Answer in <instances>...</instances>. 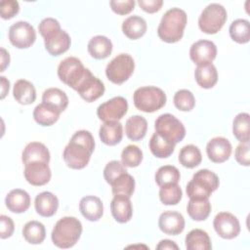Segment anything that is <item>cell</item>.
Listing matches in <instances>:
<instances>
[{
	"mask_svg": "<svg viewBox=\"0 0 250 250\" xmlns=\"http://www.w3.org/2000/svg\"><path fill=\"white\" fill-rule=\"evenodd\" d=\"M127 173L125 166L118 160H112L108 162L104 169V177L106 183L111 185L121 175Z\"/></svg>",
	"mask_w": 250,
	"mask_h": 250,
	"instance_id": "obj_44",
	"label": "cell"
},
{
	"mask_svg": "<svg viewBox=\"0 0 250 250\" xmlns=\"http://www.w3.org/2000/svg\"><path fill=\"white\" fill-rule=\"evenodd\" d=\"M90 70L84 67L82 62L75 57H67L58 66V76L62 82L76 90Z\"/></svg>",
	"mask_w": 250,
	"mask_h": 250,
	"instance_id": "obj_6",
	"label": "cell"
},
{
	"mask_svg": "<svg viewBox=\"0 0 250 250\" xmlns=\"http://www.w3.org/2000/svg\"><path fill=\"white\" fill-rule=\"evenodd\" d=\"M194 77L197 84L204 89H210L218 81V72L212 62L197 65L194 71Z\"/></svg>",
	"mask_w": 250,
	"mask_h": 250,
	"instance_id": "obj_25",
	"label": "cell"
},
{
	"mask_svg": "<svg viewBox=\"0 0 250 250\" xmlns=\"http://www.w3.org/2000/svg\"><path fill=\"white\" fill-rule=\"evenodd\" d=\"M38 29H39V32L42 35V37L45 38L48 35L60 30L61 24L54 18H46L40 21V23L38 25Z\"/></svg>",
	"mask_w": 250,
	"mask_h": 250,
	"instance_id": "obj_46",
	"label": "cell"
},
{
	"mask_svg": "<svg viewBox=\"0 0 250 250\" xmlns=\"http://www.w3.org/2000/svg\"><path fill=\"white\" fill-rule=\"evenodd\" d=\"M174 104L182 111H190L195 105V99L193 94L187 89H182L174 95Z\"/></svg>",
	"mask_w": 250,
	"mask_h": 250,
	"instance_id": "obj_43",
	"label": "cell"
},
{
	"mask_svg": "<svg viewBox=\"0 0 250 250\" xmlns=\"http://www.w3.org/2000/svg\"><path fill=\"white\" fill-rule=\"evenodd\" d=\"M5 204L7 208L13 213H23L30 206V196L25 190L16 188L7 194L5 198Z\"/></svg>",
	"mask_w": 250,
	"mask_h": 250,
	"instance_id": "obj_22",
	"label": "cell"
},
{
	"mask_svg": "<svg viewBox=\"0 0 250 250\" xmlns=\"http://www.w3.org/2000/svg\"><path fill=\"white\" fill-rule=\"evenodd\" d=\"M42 103L49 104L62 112L67 107L68 98L62 90L59 88H49L45 90L42 95Z\"/></svg>",
	"mask_w": 250,
	"mask_h": 250,
	"instance_id": "obj_37",
	"label": "cell"
},
{
	"mask_svg": "<svg viewBox=\"0 0 250 250\" xmlns=\"http://www.w3.org/2000/svg\"><path fill=\"white\" fill-rule=\"evenodd\" d=\"M111 10L118 15H127L135 7L134 0H111L109 2Z\"/></svg>",
	"mask_w": 250,
	"mask_h": 250,
	"instance_id": "obj_47",
	"label": "cell"
},
{
	"mask_svg": "<svg viewBox=\"0 0 250 250\" xmlns=\"http://www.w3.org/2000/svg\"><path fill=\"white\" fill-rule=\"evenodd\" d=\"M82 233V224L74 217L60 219L51 233L53 243L59 248H70L76 244Z\"/></svg>",
	"mask_w": 250,
	"mask_h": 250,
	"instance_id": "obj_3",
	"label": "cell"
},
{
	"mask_svg": "<svg viewBox=\"0 0 250 250\" xmlns=\"http://www.w3.org/2000/svg\"><path fill=\"white\" fill-rule=\"evenodd\" d=\"M216 55L217 47L209 40H198L191 45L189 50V57L197 65L212 62Z\"/></svg>",
	"mask_w": 250,
	"mask_h": 250,
	"instance_id": "obj_14",
	"label": "cell"
},
{
	"mask_svg": "<svg viewBox=\"0 0 250 250\" xmlns=\"http://www.w3.org/2000/svg\"><path fill=\"white\" fill-rule=\"evenodd\" d=\"M156 249H158V250H165V249H175V250H178L179 246L174 241H172V240L163 239V240H161L157 244Z\"/></svg>",
	"mask_w": 250,
	"mask_h": 250,
	"instance_id": "obj_51",
	"label": "cell"
},
{
	"mask_svg": "<svg viewBox=\"0 0 250 250\" xmlns=\"http://www.w3.org/2000/svg\"><path fill=\"white\" fill-rule=\"evenodd\" d=\"M60 114L61 111L58 108L46 103L36 105L33 110V118L41 126L53 125L58 121Z\"/></svg>",
	"mask_w": 250,
	"mask_h": 250,
	"instance_id": "obj_27",
	"label": "cell"
},
{
	"mask_svg": "<svg viewBox=\"0 0 250 250\" xmlns=\"http://www.w3.org/2000/svg\"><path fill=\"white\" fill-rule=\"evenodd\" d=\"M146 22L140 16H131L122 22V31L130 39L141 38L146 31Z\"/></svg>",
	"mask_w": 250,
	"mask_h": 250,
	"instance_id": "obj_32",
	"label": "cell"
},
{
	"mask_svg": "<svg viewBox=\"0 0 250 250\" xmlns=\"http://www.w3.org/2000/svg\"><path fill=\"white\" fill-rule=\"evenodd\" d=\"M88 52L94 59H105L112 52V43L104 35L94 36L88 43Z\"/></svg>",
	"mask_w": 250,
	"mask_h": 250,
	"instance_id": "obj_28",
	"label": "cell"
},
{
	"mask_svg": "<svg viewBox=\"0 0 250 250\" xmlns=\"http://www.w3.org/2000/svg\"><path fill=\"white\" fill-rule=\"evenodd\" d=\"M13 96L21 104H30L36 99V90L31 82L20 79L14 85Z\"/></svg>",
	"mask_w": 250,
	"mask_h": 250,
	"instance_id": "obj_29",
	"label": "cell"
},
{
	"mask_svg": "<svg viewBox=\"0 0 250 250\" xmlns=\"http://www.w3.org/2000/svg\"><path fill=\"white\" fill-rule=\"evenodd\" d=\"M110 186L113 195H124L131 197L135 189V180L130 174L125 173L117 178Z\"/></svg>",
	"mask_w": 250,
	"mask_h": 250,
	"instance_id": "obj_39",
	"label": "cell"
},
{
	"mask_svg": "<svg viewBox=\"0 0 250 250\" xmlns=\"http://www.w3.org/2000/svg\"><path fill=\"white\" fill-rule=\"evenodd\" d=\"M188 216L194 221H204L211 212V203L208 198L190 199L187 206Z\"/></svg>",
	"mask_w": 250,
	"mask_h": 250,
	"instance_id": "obj_33",
	"label": "cell"
},
{
	"mask_svg": "<svg viewBox=\"0 0 250 250\" xmlns=\"http://www.w3.org/2000/svg\"><path fill=\"white\" fill-rule=\"evenodd\" d=\"M155 132L174 142L180 143L186 136V128L183 123L170 113H164L157 117L154 122Z\"/></svg>",
	"mask_w": 250,
	"mask_h": 250,
	"instance_id": "obj_9",
	"label": "cell"
},
{
	"mask_svg": "<svg viewBox=\"0 0 250 250\" xmlns=\"http://www.w3.org/2000/svg\"><path fill=\"white\" fill-rule=\"evenodd\" d=\"M75 91L78 92L84 101L92 103L104 95V85L99 78L89 71Z\"/></svg>",
	"mask_w": 250,
	"mask_h": 250,
	"instance_id": "obj_13",
	"label": "cell"
},
{
	"mask_svg": "<svg viewBox=\"0 0 250 250\" xmlns=\"http://www.w3.org/2000/svg\"><path fill=\"white\" fill-rule=\"evenodd\" d=\"M183 191L178 184H169L160 187L159 198L165 205H176L182 199Z\"/></svg>",
	"mask_w": 250,
	"mask_h": 250,
	"instance_id": "obj_40",
	"label": "cell"
},
{
	"mask_svg": "<svg viewBox=\"0 0 250 250\" xmlns=\"http://www.w3.org/2000/svg\"><path fill=\"white\" fill-rule=\"evenodd\" d=\"M249 142L248 143H240L234 152V156L236 161L243 166H249L250 164V153H249Z\"/></svg>",
	"mask_w": 250,
	"mask_h": 250,
	"instance_id": "obj_48",
	"label": "cell"
},
{
	"mask_svg": "<svg viewBox=\"0 0 250 250\" xmlns=\"http://www.w3.org/2000/svg\"><path fill=\"white\" fill-rule=\"evenodd\" d=\"M101 141L107 146H115L119 144L123 137V127L118 121L104 122L99 131Z\"/></svg>",
	"mask_w": 250,
	"mask_h": 250,
	"instance_id": "obj_24",
	"label": "cell"
},
{
	"mask_svg": "<svg viewBox=\"0 0 250 250\" xmlns=\"http://www.w3.org/2000/svg\"><path fill=\"white\" fill-rule=\"evenodd\" d=\"M139 6L146 13L152 14L159 11L163 5L162 0H139Z\"/></svg>",
	"mask_w": 250,
	"mask_h": 250,
	"instance_id": "obj_50",
	"label": "cell"
},
{
	"mask_svg": "<svg viewBox=\"0 0 250 250\" xmlns=\"http://www.w3.org/2000/svg\"><path fill=\"white\" fill-rule=\"evenodd\" d=\"M0 78H1V99H4L5 96L7 95V93L9 92L10 82L4 76H1Z\"/></svg>",
	"mask_w": 250,
	"mask_h": 250,
	"instance_id": "obj_53",
	"label": "cell"
},
{
	"mask_svg": "<svg viewBox=\"0 0 250 250\" xmlns=\"http://www.w3.org/2000/svg\"><path fill=\"white\" fill-rule=\"evenodd\" d=\"M95 149V140L86 130H79L73 134L64 147L62 157L69 168L83 169L89 163Z\"/></svg>",
	"mask_w": 250,
	"mask_h": 250,
	"instance_id": "obj_1",
	"label": "cell"
},
{
	"mask_svg": "<svg viewBox=\"0 0 250 250\" xmlns=\"http://www.w3.org/2000/svg\"><path fill=\"white\" fill-rule=\"evenodd\" d=\"M135 69L134 59L129 54H119L112 59L105 67V74L114 84H122L127 81Z\"/></svg>",
	"mask_w": 250,
	"mask_h": 250,
	"instance_id": "obj_8",
	"label": "cell"
},
{
	"mask_svg": "<svg viewBox=\"0 0 250 250\" xmlns=\"http://www.w3.org/2000/svg\"><path fill=\"white\" fill-rule=\"evenodd\" d=\"M175 143L155 132L149 140V149L158 158L169 157L175 149Z\"/></svg>",
	"mask_w": 250,
	"mask_h": 250,
	"instance_id": "obj_26",
	"label": "cell"
},
{
	"mask_svg": "<svg viewBox=\"0 0 250 250\" xmlns=\"http://www.w3.org/2000/svg\"><path fill=\"white\" fill-rule=\"evenodd\" d=\"M36 212L42 217H52L56 214L59 207L58 197L50 191L40 192L34 201Z\"/></svg>",
	"mask_w": 250,
	"mask_h": 250,
	"instance_id": "obj_23",
	"label": "cell"
},
{
	"mask_svg": "<svg viewBox=\"0 0 250 250\" xmlns=\"http://www.w3.org/2000/svg\"><path fill=\"white\" fill-rule=\"evenodd\" d=\"M15 229V225L13 220L6 216V215H1L0 216V237L2 239L10 237Z\"/></svg>",
	"mask_w": 250,
	"mask_h": 250,
	"instance_id": "obj_49",
	"label": "cell"
},
{
	"mask_svg": "<svg viewBox=\"0 0 250 250\" xmlns=\"http://www.w3.org/2000/svg\"><path fill=\"white\" fill-rule=\"evenodd\" d=\"M21 160L24 165L30 162L49 163L50 152L44 144L39 142H31L24 147L21 154Z\"/></svg>",
	"mask_w": 250,
	"mask_h": 250,
	"instance_id": "obj_21",
	"label": "cell"
},
{
	"mask_svg": "<svg viewBox=\"0 0 250 250\" xmlns=\"http://www.w3.org/2000/svg\"><path fill=\"white\" fill-rule=\"evenodd\" d=\"M35 29L27 21H17L9 28V40L13 46L19 49L30 47L35 42Z\"/></svg>",
	"mask_w": 250,
	"mask_h": 250,
	"instance_id": "obj_10",
	"label": "cell"
},
{
	"mask_svg": "<svg viewBox=\"0 0 250 250\" xmlns=\"http://www.w3.org/2000/svg\"><path fill=\"white\" fill-rule=\"evenodd\" d=\"M165 93L157 87L146 86L138 88L133 95L135 106L144 112H154L166 104Z\"/></svg>",
	"mask_w": 250,
	"mask_h": 250,
	"instance_id": "obj_5",
	"label": "cell"
},
{
	"mask_svg": "<svg viewBox=\"0 0 250 250\" xmlns=\"http://www.w3.org/2000/svg\"><path fill=\"white\" fill-rule=\"evenodd\" d=\"M185 242L188 250H210L212 248L208 233L200 229L190 230L187 234Z\"/></svg>",
	"mask_w": 250,
	"mask_h": 250,
	"instance_id": "obj_30",
	"label": "cell"
},
{
	"mask_svg": "<svg viewBox=\"0 0 250 250\" xmlns=\"http://www.w3.org/2000/svg\"><path fill=\"white\" fill-rule=\"evenodd\" d=\"M128 110V103L125 98L117 96L99 105L97 109L98 117L104 121H118Z\"/></svg>",
	"mask_w": 250,
	"mask_h": 250,
	"instance_id": "obj_11",
	"label": "cell"
},
{
	"mask_svg": "<svg viewBox=\"0 0 250 250\" xmlns=\"http://www.w3.org/2000/svg\"><path fill=\"white\" fill-rule=\"evenodd\" d=\"M208 158L215 163L227 161L231 154V145L224 137H216L211 139L206 146Z\"/></svg>",
	"mask_w": 250,
	"mask_h": 250,
	"instance_id": "obj_16",
	"label": "cell"
},
{
	"mask_svg": "<svg viewBox=\"0 0 250 250\" xmlns=\"http://www.w3.org/2000/svg\"><path fill=\"white\" fill-rule=\"evenodd\" d=\"M79 210L85 219L91 222H96L100 220L104 214V205L99 197L87 195L81 198L79 202Z\"/></svg>",
	"mask_w": 250,
	"mask_h": 250,
	"instance_id": "obj_19",
	"label": "cell"
},
{
	"mask_svg": "<svg viewBox=\"0 0 250 250\" xmlns=\"http://www.w3.org/2000/svg\"><path fill=\"white\" fill-rule=\"evenodd\" d=\"M9 62H10L9 53L4 48H1V70L0 71H4L5 68L9 65Z\"/></svg>",
	"mask_w": 250,
	"mask_h": 250,
	"instance_id": "obj_52",
	"label": "cell"
},
{
	"mask_svg": "<svg viewBox=\"0 0 250 250\" xmlns=\"http://www.w3.org/2000/svg\"><path fill=\"white\" fill-rule=\"evenodd\" d=\"M180 177V171L175 166L164 165L156 171L155 182L159 187L169 184H178Z\"/></svg>",
	"mask_w": 250,
	"mask_h": 250,
	"instance_id": "obj_41",
	"label": "cell"
},
{
	"mask_svg": "<svg viewBox=\"0 0 250 250\" xmlns=\"http://www.w3.org/2000/svg\"><path fill=\"white\" fill-rule=\"evenodd\" d=\"M229 31L230 38L239 44L248 43L250 40V23L247 20L238 19L233 21Z\"/></svg>",
	"mask_w": 250,
	"mask_h": 250,
	"instance_id": "obj_36",
	"label": "cell"
},
{
	"mask_svg": "<svg viewBox=\"0 0 250 250\" xmlns=\"http://www.w3.org/2000/svg\"><path fill=\"white\" fill-rule=\"evenodd\" d=\"M112 217L118 223L124 224L131 220L133 215L130 197L124 195H114L110 203Z\"/></svg>",
	"mask_w": 250,
	"mask_h": 250,
	"instance_id": "obj_20",
	"label": "cell"
},
{
	"mask_svg": "<svg viewBox=\"0 0 250 250\" xmlns=\"http://www.w3.org/2000/svg\"><path fill=\"white\" fill-rule=\"evenodd\" d=\"M24 178L32 186H44L51 179V169L46 162H30L24 165Z\"/></svg>",
	"mask_w": 250,
	"mask_h": 250,
	"instance_id": "obj_15",
	"label": "cell"
},
{
	"mask_svg": "<svg viewBox=\"0 0 250 250\" xmlns=\"http://www.w3.org/2000/svg\"><path fill=\"white\" fill-rule=\"evenodd\" d=\"M20 11V5L15 0H3L0 2V13L4 20H9L15 17Z\"/></svg>",
	"mask_w": 250,
	"mask_h": 250,
	"instance_id": "obj_45",
	"label": "cell"
},
{
	"mask_svg": "<svg viewBox=\"0 0 250 250\" xmlns=\"http://www.w3.org/2000/svg\"><path fill=\"white\" fill-rule=\"evenodd\" d=\"M250 116L246 112L238 113L232 121V134L240 143L249 142Z\"/></svg>",
	"mask_w": 250,
	"mask_h": 250,
	"instance_id": "obj_35",
	"label": "cell"
},
{
	"mask_svg": "<svg viewBox=\"0 0 250 250\" xmlns=\"http://www.w3.org/2000/svg\"><path fill=\"white\" fill-rule=\"evenodd\" d=\"M228 15L224 6L218 3L207 5L198 19L200 30L207 34L217 33L225 24Z\"/></svg>",
	"mask_w": 250,
	"mask_h": 250,
	"instance_id": "obj_7",
	"label": "cell"
},
{
	"mask_svg": "<svg viewBox=\"0 0 250 250\" xmlns=\"http://www.w3.org/2000/svg\"><path fill=\"white\" fill-rule=\"evenodd\" d=\"M147 130V122L141 115H133L129 117L125 123L126 136L132 141L142 140Z\"/></svg>",
	"mask_w": 250,
	"mask_h": 250,
	"instance_id": "obj_31",
	"label": "cell"
},
{
	"mask_svg": "<svg viewBox=\"0 0 250 250\" xmlns=\"http://www.w3.org/2000/svg\"><path fill=\"white\" fill-rule=\"evenodd\" d=\"M186 24V12L180 8H172L163 15L157 28V34L166 43H176L182 39Z\"/></svg>",
	"mask_w": 250,
	"mask_h": 250,
	"instance_id": "obj_2",
	"label": "cell"
},
{
	"mask_svg": "<svg viewBox=\"0 0 250 250\" xmlns=\"http://www.w3.org/2000/svg\"><path fill=\"white\" fill-rule=\"evenodd\" d=\"M143 160V151L135 145H129L122 150L121 162L125 167H137Z\"/></svg>",
	"mask_w": 250,
	"mask_h": 250,
	"instance_id": "obj_42",
	"label": "cell"
},
{
	"mask_svg": "<svg viewBox=\"0 0 250 250\" xmlns=\"http://www.w3.org/2000/svg\"><path fill=\"white\" fill-rule=\"evenodd\" d=\"M22 235L28 243L40 244L45 239L46 229L42 223L38 221H29L23 226Z\"/></svg>",
	"mask_w": 250,
	"mask_h": 250,
	"instance_id": "obj_34",
	"label": "cell"
},
{
	"mask_svg": "<svg viewBox=\"0 0 250 250\" xmlns=\"http://www.w3.org/2000/svg\"><path fill=\"white\" fill-rule=\"evenodd\" d=\"M70 37L64 30H58L44 38L47 52L52 56H60L66 52L70 47Z\"/></svg>",
	"mask_w": 250,
	"mask_h": 250,
	"instance_id": "obj_18",
	"label": "cell"
},
{
	"mask_svg": "<svg viewBox=\"0 0 250 250\" xmlns=\"http://www.w3.org/2000/svg\"><path fill=\"white\" fill-rule=\"evenodd\" d=\"M201 152L196 146L187 145L179 152V161L184 167L194 168L201 163Z\"/></svg>",
	"mask_w": 250,
	"mask_h": 250,
	"instance_id": "obj_38",
	"label": "cell"
},
{
	"mask_svg": "<svg viewBox=\"0 0 250 250\" xmlns=\"http://www.w3.org/2000/svg\"><path fill=\"white\" fill-rule=\"evenodd\" d=\"M218 176L208 170L200 169L195 172L192 179L187 185V195L191 199L209 198V196L219 188Z\"/></svg>",
	"mask_w": 250,
	"mask_h": 250,
	"instance_id": "obj_4",
	"label": "cell"
},
{
	"mask_svg": "<svg viewBox=\"0 0 250 250\" xmlns=\"http://www.w3.org/2000/svg\"><path fill=\"white\" fill-rule=\"evenodd\" d=\"M158 227L166 234L177 235L185 229V219L177 211H165L159 216Z\"/></svg>",
	"mask_w": 250,
	"mask_h": 250,
	"instance_id": "obj_17",
	"label": "cell"
},
{
	"mask_svg": "<svg viewBox=\"0 0 250 250\" xmlns=\"http://www.w3.org/2000/svg\"><path fill=\"white\" fill-rule=\"evenodd\" d=\"M213 226L219 236L225 239H232L240 232L238 219L229 212H221L217 214Z\"/></svg>",
	"mask_w": 250,
	"mask_h": 250,
	"instance_id": "obj_12",
	"label": "cell"
}]
</instances>
